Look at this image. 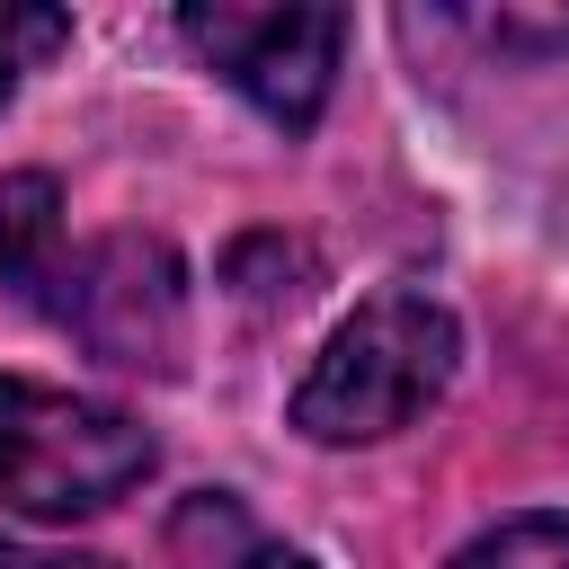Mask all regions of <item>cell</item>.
Instances as JSON below:
<instances>
[{"instance_id":"obj_1","label":"cell","mask_w":569,"mask_h":569,"mask_svg":"<svg viewBox=\"0 0 569 569\" xmlns=\"http://www.w3.org/2000/svg\"><path fill=\"white\" fill-rule=\"evenodd\" d=\"M453 365H462V320L427 284H382L329 329V347L293 382V427L311 445H382L445 400Z\"/></svg>"},{"instance_id":"obj_2","label":"cell","mask_w":569,"mask_h":569,"mask_svg":"<svg viewBox=\"0 0 569 569\" xmlns=\"http://www.w3.org/2000/svg\"><path fill=\"white\" fill-rule=\"evenodd\" d=\"M151 462H160V445L142 436V418L0 373V507H18L36 525H71V516H98L124 489H142Z\"/></svg>"},{"instance_id":"obj_3","label":"cell","mask_w":569,"mask_h":569,"mask_svg":"<svg viewBox=\"0 0 569 569\" xmlns=\"http://www.w3.org/2000/svg\"><path fill=\"white\" fill-rule=\"evenodd\" d=\"M98 365L124 373H178L187 356V267L151 231H107L89 249H62V267L36 293Z\"/></svg>"},{"instance_id":"obj_4","label":"cell","mask_w":569,"mask_h":569,"mask_svg":"<svg viewBox=\"0 0 569 569\" xmlns=\"http://www.w3.org/2000/svg\"><path fill=\"white\" fill-rule=\"evenodd\" d=\"M178 36L267 124L311 133L320 107H329L338 53H347V9H240V0H213V9H178Z\"/></svg>"},{"instance_id":"obj_5","label":"cell","mask_w":569,"mask_h":569,"mask_svg":"<svg viewBox=\"0 0 569 569\" xmlns=\"http://www.w3.org/2000/svg\"><path fill=\"white\" fill-rule=\"evenodd\" d=\"M62 187L44 178V169H18V178H0V284L9 293H44V276L62 267Z\"/></svg>"},{"instance_id":"obj_6","label":"cell","mask_w":569,"mask_h":569,"mask_svg":"<svg viewBox=\"0 0 569 569\" xmlns=\"http://www.w3.org/2000/svg\"><path fill=\"white\" fill-rule=\"evenodd\" d=\"M453 36L489 44V53H516V62H542V53H569V9L560 0H533V9H445Z\"/></svg>"},{"instance_id":"obj_7","label":"cell","mask_w":569,"mask_h":569,"mask_svg":"<svg viewBox=\"0 0 569 569\" xmlns=\"http://www.w3.org/2000/svg\"><path fill=\"white\" fill-rule=\"evenodd\" d=\"M453 569H569V516H507L471 533Z\"/></svg>"},{"instance_id":"obj_8","label":"cell","mask_w":569,"mask_h":569,"mask_svg":"<svg viewBox=\"0 0 569 569\" xmlns=\"http://www.w3.org/2000/svg\"><path fill=\"white\" fill-rule=\"evenodd\" d=\"M71 44V18L62 9H27V0H0V107H9V89L44 62V53H62Z\"/></svg>"},{"instance_id":"obj_9","label":"cell","mask_w":569,"mask_h":569,"mask_svg":"<svg viewBox=\"0 0 569 569\" xmlns=\"http://www.w3.org/2000/svg\"><path fill=\"white\" fill-rule=\"evenodd\" d=\"M0 569H107V560H62V551H27V542H0Z\"/></svg>"},{"instance_id":"obj_10","label":"cell","mask_w":569,"mask_h":569,"mask_svg":"<svg viewBox=\"0 0 569 569\" xmlns=\"http://www.w3.org/2000/svg\"><path fill=\"white\" fill-rule=\"evenodd\" d=\"M240 569H320V560H311V551H284V542H258Z\"/></svg>"}]
</instances>
